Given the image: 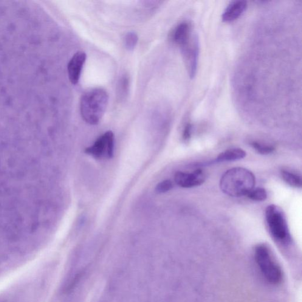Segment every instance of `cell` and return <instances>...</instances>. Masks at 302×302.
<instances>
[{"mask_svg":"<svg viewBox=\"0 0 302 302\" xmlns=\"http://www.w3.org/2000/svg\"><path fill=\"white\" fill-rule=\"evenodd\" d=\"M265 217L271 236L276 242L283 245L292 242L286 216L282 209L276 205H270L266 209Z\"/></svg>","mask_w":302,"mask_h":302,"instance_id":"277c9868","label":"cell"},{"mask_svg":"<svg viewBox=\"0 0 302 302\" xmlns=\"http://www.w3.org/2000/svg\"><path fill=\"white\" fill-rule=\"evenodd\" d=\"M129 87V80L126 76H124L120 81V92L121 95H125L128 91Z\"/></svg>","mask_w":302,"mask_h":302,"instance_id":"ac0fdd59","label":"cell"},{"mask_svg":"<svg viewBox=\"0 0 302 302\" xmlns=\"http://www.w3.org/2000/svg\"><path fill=\"white\" fill-rule=\"evenodd\" d=\"M250 145L259 154L262 155L270 154L275 150V148L273 146L264 145V144L255 142V141L251 142Z\"/></svg>","mask_w":302,"mask_h":302,"instance_id":"5bb4252c","label":"cell"},{"mask_svg":"<svg viewBox=\"0 0 302 302\" xmlns=\"http://www.w3.org/2000/svg\"><path fill=\"white\" fill-rule=\"evenodd\" d=\"M86 55L83 52H78L73 56L67 65L69 79L73 84H76L80 81L81 70L85 63Z\"/></svg>","mask_w":302,"mask_h":302,"instance_id":"ba28073f","label":"cell"},{"mask_svg":"<svg viewBox=\"0 0 302 302\" xmlns=\"http://www.w3.org/2000/svg\"><path fill=\"white\" fill-rule=\"evenodd\" d=\"M281 176L282 179L288 185L295 188L302 187V178L298 174L293 173L292 171L286 170V169H282L281 171Z\"/></svg>","mask_w":302,"mask_h":302,"instance_id":"7c38bea8","label":"cell"},{"mask_svg":"<svg viewBox=\"0 0 302 302\" xmlns=\"http://www.w3.org/2000/svg\"><path fill=\"white\" fill-rule=\"evenodd\" d=\"M191 28L188 22H183L175 29L173 33V41L181 47L187 44L191 38Z\"/></svg>","mask_w":302,"mask_h":302,"instance_id":"30bf717a","label":"cell"},{"mask_svg":"<svg viewBox=\"0 0 302 302\" xmlns=\"http://www.w3.org/2000/svg\"><path fill=\"white\" fill-rule=\"evenodd\" d=\"M246 156V152L241 148L229 149L220 154L213 162L234 161L243 159Z\"/></svg>","mask_w":302,"mask_h":302,"instance_id":"8fae6325","label":"cell"},{"mask_svg":"<svg viewBox=\"0 0 302 302\" xmlns=\"http://www.w3.org/2000/svg\"><path fill=\"white\" fill-rule=\"evenodd\" d=\"M138 37L135 33L127 34L125 38V45L127 49L133 50L138 43Z\"/></svg>","mask_w":302,"mask_h":302,"instance_id":"9a60e30c","label":"cell"},{"mask_svg":"<svg viewBox=\"0 0 302 302\" xmlns=\"http://www.w3.org/2000/svg\"><path fill=\"white\" fill-rule=\"evenodd\" d=\"M182 52L187 65L189 75L193 78L196 74L199 53L198 39L192 35L188 43L181 47Z\"/></svg>","mask_w":302,"mask_h":302,"instance_id":"8992f818","label":"cell"},{"mask_svg":"<svg viewBox=\"0 0 302 302\" xmlns=\"http://www.w3.org/2000/svg\"><path fill=\"white\" fill-rule=\"evenodd\" d=\"M248 199L256 201H262L266 200L267 197V193L266 190L262 188H253L252 191L247 195Z\"/></svg>","mask_w":302,"mask_h":302,"instance_id":"4fadbf2b","label":"cell"},{"mask_svg":"<svg viewBox=\"0 0 302 302\" xmlns=\"http://www.w3.org/2000/svg\"><path fill=\"white\" fill-rule=\"evenodd\" d=\"M254 257L260 273L268 283L277 286L282 283L284 278L283 270L267 245H257Z\"/></svg>","mask_w":302,"mask_h":302,"instance_id":"7a4b0ae2","label":"cell"},{"mask_svg":"<svg viewBox=\"0 0 302 302\" xmlns=\"http://www.w3.org/2000/svg\"><path fill=\"white\" fill-rule=\"evenodd\" d=\"M85 152L98 160L111 159L114 152V134L112 131L105 132Z\"/></svg>","mask_w":302,"mask_h":302,"instance_id":"5b68a950","label":"cell"},{"mask_svg":"<svg viewBox=\"0 0 302 302\" xmlns=\"http://www.w3.org/2000/svg\"><path fill=\"white\" fill-rule=\"evenodd\" d=\"M247 6L246 1H235L231 2L222 13V20L229 22L236 20L243 13Z\"/></svg>","mask_w":302,"mask_h":302,"instance_id":"9c48e42d","label":"cell"},{"mask_svg":"<svg viewBox=\"0 0 302 302\" xmlns=\"http://www.w3.org/2000/svg\"><path fill=\"white\" fill-rule=\"evenodd\" d=\"M173 188V183L170 180H164L157 185L155 191L157 193H165Z\"/></svg>","mask_w":302,"mask_h":302,"instance_id":"2e32d148","label":"cell"},{"mask_svg":"<svg viewBox=\"0 0 302 302\" xmlns=\"http://www.w3.org/2000/svg\"><path fill=\"white\" fill-rule=\"evenodd\" d=\"M256 179L247 169L236 167L222 175L220 186L223 193L234 197L245 196L255 187Z\"/></svg>","mask_w":302,"mask_h":302,"instance_id":"6da1fadb","label":"cell"},{"mask_svg":"<svg viewBox=\"0 0 302 302\" xmlns=\"http://www.w3.org/2000/svg\"><path fill=\"white\" fill-rule=\"evenodd\" d=\"M206 175L202 169H198L192 173L179 171L175 174L174 181L180 187L190 188L201 185L205 182Z\"/></svg>","mask_w":302,"mask_h":302,"instance_id":"52a82bcc","label":"cell"},{"mask_svg":"<svg viewBox=\"0 0 302 302\" xmlns=\"http://www.w3.org/2000/svg\"><path fill=\"white\" fill-rule=\"evenodd\" d=\"M109 101L108 93L102 89H95L81 98L80 110L83 120L90 125H97L105 112Z\"/></svg>","mask_w":302,"mask_h":302,"instance_id":"3957f363","label":"cell"},{"mask_svg":"<svg viewBox=\"0 0 302 302\" xmlns=\"http://www.w3.org/2000/svg\"><path fill=\"white\" fill-rule=\"evenodd\" d=\"M192 128L193 126L190 123H188L185 125L184 129H183L182 133V139L185 142H188L190 140L192 134Z\"/></svg>","mask_w":302,"mask_h":302,"instance_id":"e0dca14e","label":"cell"}]
</instances>
